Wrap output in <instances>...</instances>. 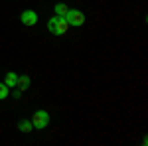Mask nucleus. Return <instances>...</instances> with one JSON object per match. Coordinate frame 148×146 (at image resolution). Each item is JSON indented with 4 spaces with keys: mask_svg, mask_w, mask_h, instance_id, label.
Returning a JSON list of instances; mask_svg holds the SVG:
<instances>
[{
    "mask_svg": "<svg viewBox=\"0 0 148 146\" xmlns=\"http://www.w3.org/2000/svg\"><path fill=\"white\" fill-rule=\"evenodd\" d=\"M47 30H49V34H53V36H63L69 30V24L63 16H53V18L47 20Z\"/></svg>",
    "mask_w": 148,
    "mask_h": 146,
    "instance_id": "obj_1",
    "label": "nucleus"
},
{
    "mask_svg": "<svg viewBox=\"0 0 148 146\" xmlns=\"http://www.w3.org/2000/svg\"><path fill=\"white\" fill-rule=\"evenodd\" d=\"M65 20H67L69 26H73V28H81L83 24H85V14L79 10H71L69 8L67 14H65Z\"/></svg>",
    "mask_w": 148,
    "mask_h": 146,
    "instance_id": "obj_2",
    "label": "nucleus"
},
{
    "mask_svg": "<svg viewBox=\"0 0 148 146\" xmlns=\"http://www.w3.org/2000/svg\"><path fill=\"white\" fill-rule=\"evenodd\" d=\"M32 124H34V128H38V130L46 128L47 124H49V112L47 111H36L34 117H32Z\"/></svg>",
    "mask_w": 148,
    "mask_h": 146,
    "instance_id": "obj_3",
    "label": "nucleus"
},
{
    "mask_svg": "<svg viewBox=\"0 0 148 146\" xmlns=\"http://www.w3.org/2000/svg\"><path fill=\"white\" fill-rule=\"evenodd\" d=\"M20 20H22V24H26V26H36V24H38V12L26 10V12H22Z\"/></svg>",
    "mask_w": 148,
    "mask_h": 146,
    "instance_id": "obj_4",
    "label": "nucleus"
},
{
    "mask_svg": "<svg viewBox=\"0 0 148 146\" xmlns=\"http://www.w3.org/2000/svg\"><path fill=\"white\" fill-rule=\"evenodd\" d=\"M16 81H18V75L12 73V71H8V73H6V79H4V85H6L8 89H12V87H16Z\"/></svg>",
    "mask_w": 148,
    "mask_h": 146,
    "instance_id": "obj_5",
    "label": "nucleus"
},
{
    "mask_svg": "<svg viewBox=\"0 0 148 146\" xmlns=\"http://www.w3.org/2000/svg\"><path fill=\"white\" fill-rule=\"evenodd\" d=\"M16 87H18L20 91H26L28 87H30V77H26V75L18 77V81H16Z\"/></svg>",
    "mask_w": 148,
    "mask_h": 146,
    "instance_id": "obj_6",
    "label": "nucleus"
},
{
    "mask_svg": "<svg viewBox=\"0 0 148 146\" xmlns=\"http://www.w3.org/2000/svg\"><path fill=\"white\" fill-rule=\"evenodd\" d=\"M67 6H65V4H63V2H57L56 6H53V12H56V16H63V18H65V14H67Z\"/></svg>",
    "mask_w": 148,
    "mask_h": 146,
    "instance_id": "obj_7",
    "label": "nucleus"
},
{
    "mask_svg": "<svg viewBox=\"0 0 148 146\" xmlns=\"http://www.w3.org/2000/svg\"><path fill=\"white\" fill-rule=\"evenodd\" d=\"M32 128H34L32 121H20V123H18V130H20V132H30Z\"/></svg>",
    "mask_w": 148,
    "mask_h": 146,
    "instance_id": "obj_8",
    "label": "nucleus"
},
{
    "mask_svg": "<svg viewBox=\"0 0 148 146\" xmlns=\"http://www.w3.org/2000/svg\"><path fill=\"white\" fill-rule=\"evenodd\" d=\"M8 95H10V89H8L4 83H0V101H2V99H6Z\"/></svg>",
    "mask_w": 148,
    "mask_h": 146,
    "instance_id": "obj_9",
    "label": "nucleus"
},
{
    "mask_svg": "<svg viewBox=\"0 0 148 146\" xmlns=\"http://www.w3.org/2000/svg\"><path fill=\"white\" fill-rule=\"evenodd\" d=\"M20 95H22V91H20V89L14 91V99H20Z\"/></svg>",
    "mask_w": 148,
    "mask_h": 146,
    "instance_id": "obj_10",
    "label": "nucleus"
}]
</instances>
